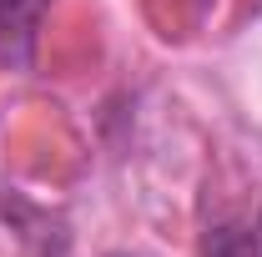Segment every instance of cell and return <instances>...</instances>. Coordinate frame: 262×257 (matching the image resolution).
<instances>
[{"instance_id": "2", "label": "cell", "mask_w": 262, "mask_h": 257, "mask_svg": "<svg viewBox=\"0 0 262 257\" xmlns=\"http://www.w3.org/2000/svg\"><path fill=\"white\" fill-rule=\"evenodd\" d=\"M247 257H262V217H257V227H252V242H247Z\"/></svg>"}, {"instance_id": "1", "label": "cell", "mask_w": 262, "mask_h": 257, "mask_svg": "<svg viewBox=\"0 0 262 257\" xmlns=\"http://www.w3.org/2000/svg\"><path fill=\"white\" fill-rule=\"evenodd\" d=\"M51 0H0V66L20 71L35 56V35Z\"/></svg>"}]
</instances>
